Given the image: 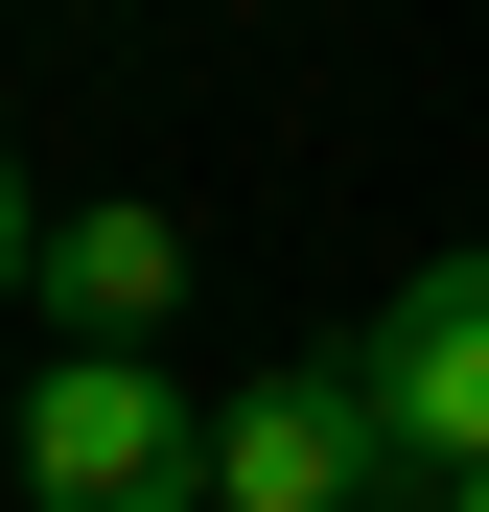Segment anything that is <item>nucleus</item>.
<instances>
[{
  "label": "nucleus",
  "mask_w": 489,
  "mask_h": 512,
  "mask_svg": "<svg viewBox=\"0 0 489 512\" xmlns=\"http://www.w3.org/2000/svg\"><path fill=\"white\" fill-rule=\"evenodd\" d=\"M24 512H210V419L140 350H47L24 396Z\"/></svg>",
  "instance_id": "f257e3e1"
},
{
  "label": "nucleus",
  "mask_w": 489,
  "mask_h": 512,
  "mask_svg": "<svg viewBox=\"0 0 489 512\" xmlns=\"http://www.w3.org/2000/svg\"><path fill=\"white\" fill-rule=\"evenodd\" d=\"M350 373H373V443L466 489V466H489V256H420V280H373Z\"/></svg>",
  "instance_id": "f03ea898"
},
{
  "label": "nucleus",
  "mask_w": 489,
  "mask_h": 512,
  "mask_svg": "<svg viewBox=\"0 0 489 512\" xmlns=\"http://www.w3.org/2000/svg\"><path fill=\"white\" fill-rule=\"evenodd\" d=\"M373 373L350 350H303V373H257V396H233L210 419V512H373Z\"/></svg>",
  "instance_id": "7ed1b4c3"
},
{
  "label": "nucleus",
  "mask_w": 489,
  "mask_h": 512,
  "mask_svg": "<svg viewBox=\"0 0 489 512\" xmlns=\"http://www.w3.org/2000/svg\"><path fill=\"white\" fill-rule=\"evenodd\" d=\"M47 303H70V350H140V326L187 303V233H163L140 187H94V210L47 233Z\"/></svg>",
  "instance_id": "20e7f679"
},
{
  "label": "nucleus",
  "mask_w": 489,
  "mask_h": 512,
  "mask_svg": "<svg viewBox=\"0 0 489 512\" xmlns=\"http://www.w3.org/2000/svg\"><path fill=\"white\" fill-rule=\"evenodd\" d=\"M0 280H47V210H24V140H0Z\"/></svg>",
  "instance_id": "39448f33"
},
{
  "label": "nucleus",
  "mask_w": 489,
  "mask_h": 512,
  "mask_svg": "<svg viewBox=\"0 0 489 512\" xmlns=\"http://www.w3.org/2000/svg\"><path fill=\"white\" fill-rule=\"evenodd\" d=\"M0 512H24V396H0Z\"/></svg>",
  "instance_id": "423d86ee"
},
{
  "label": "nucleus",
  "mask_w": 489,
  "mask_h": 512,
  "mask_svg": "<svg viewBox=\"0 0 489 512\" xmlns=\"http://www.w3.org/2000/svg\"><path fill=\"white\" fill-rule=\"evenodd\" d=\"M443 512H489V466H466V489H443Z\"/></svg>",
  "instance_id": "0eeeda50"
},
{
  "label": "nucleus",
  "mask_w": 489,
  "mask_h": 512,
  "mask_svg": "<svg viewBox=\"0 0 489 512\" xmlns=\"http://www.w3.org/2000/svg\"><path fill=\"white\" fill-rule=\"evenodd\" d=\"M373 512H396V489H373ZM420 512H443V489H420Z\"/></svg>",
  "instance_id": "6e6552de"
}]
</instances>
